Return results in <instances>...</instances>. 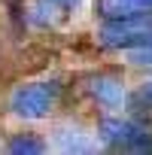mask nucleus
<instances>
[{"instance_id":"obj_1","label":"nucleus","mask_w":152,"mask_h":155,"mask_svg":"<svg viewBox=\"0 0 152 155\" xmlns=\"http://www.w3.org/2000/svg\"><path fill=\"white\" fill-rule=\"evenodd\" d=\"M61 85L55 79H43V82H25L9 94V110L18 119H46L55 104H58Z\"/></svg>"},{"instance_id":"obj_2","label":"nucleus","mask_w":152,"mask_h":155,"mask_svg":"<svg viewBox=\"0 0 152 155\" xmlns=\"http://www.w3.org/2000/svg\"><path fill=\"white\" fill-rule=\"evenodd\" d=\"M97 37L107 49H119V52L143 46L152 40V12L125 15V18H104V28Z\"/></svg>"},{"instance_id":"obj_3","label":"nucleus","mask_w":152,"mask_h":155,"mask_svg":"<svg viewBox=\"0 0 152 155\" xmlns=\"http://www.w3.org/2000/svg\"><path fill=\"white\" fill-rule=\"evenodd\" d=\"M101 140L110 143L113 149H134V152H146L152 149V134L143 122L137 119H104L101 122Z\"/></svg>"},{"instance_id":"obj_4","label":"nucleus","mask_w":152,"mask_h":155,"mask_svg":"<svg viewBox=\"0 0 152 155\" xmlns=\"http://www.w3.org/2000/svg\"><path fill=\"white\" fill-rule=\"evenodd\" d=\"M88 91L97 104H104L107 110H116L122 101H125V88L119 79H113V76H94V79L88 82Z\"/></svg>"},{"instance_id":"obj_5","label":"nucleus","mask_w":152,"mask_h":155,"mask_svg":"<svg viewBox=\"0 0 152 155\" xmlns=\"http://www.w3.org/2000/svg\"><path fill=\"white\" fill-rule=\"evenodd\" d=\"M97 12L104 18L140 15V12H152V0H97Z\"/></svg>"},{"instance_id":"obj_6","label":"nucleus","mask_w":152,"mask_h":155,"mask_svg":"<svg viewBox=\"0 0 152 155\" xmlns=\"http://www.w3.org/2000/svg\"><path fill=\"white\" fill-rule=\"evenodd\" d=\"M55 140H58V146L64 152H91V149H97V143H91L82 128H70V125L67 128H58Z\"/></svg>"},{"instance_id":"obj_7","label":"nucleus","mask_w":152,"mask_h":155,"mask_svg":"<svg viewBox=\"0 0 152 155\" xmlns=\"http://www.w3.org/2000/svg\"><path fill=\"white\" fill-rule=\"evenodd\" d=\"M6 149L15 152V155H40V152H46V143L40 137H34V134H15Z\"/></svg>"},{"instance_id":"obj_8","label":"nucleus","mask_w":152,"mask_h":155,"mask_svg":"<svg viewBox=\"0 0 152 155\" xmlns=\"http://www.w3.org/2000/svg\"><path fill=\"white\" fill-rule=\"evenodd\" d=\"M140 97H143V101H146V104L152 107V79H149V82L143 85V91H140Z\"/></svg>"},{"instance_id":"obj_9","label":"nucleus","mask_w":152,"mask_h":155,"mask_svg":"<svg viewBox=\"0 0 152 155\" xmlns=\"http://www.w3.org/2000/svg\"><path fill=\"white\" fill-rule=\"evenodd\" d=\"M58 6H70V3H76V0H55Z\"/></svg>"}]
</instances>
